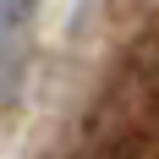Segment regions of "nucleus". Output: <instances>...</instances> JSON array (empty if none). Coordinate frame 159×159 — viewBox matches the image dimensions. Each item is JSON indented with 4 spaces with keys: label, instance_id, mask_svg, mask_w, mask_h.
I'll use <instances>...</instances> for the list:
<instances>
[{
    "label": "nucleus",
    "instance_id": "f257e3e1",
    "mask_svg": "<svg viewBox=\"0 0 159 159\" xmlns=\"http://www.w3.org/2000/svg\"><path fill=\"white\" fill-rule=\"evenodd\" d=\"M28 16L33 0H0V93L22 71V44H28Z\"/></svg>",
    "mask_w": 159,
    "mask_h": 159
}]
</instances>
